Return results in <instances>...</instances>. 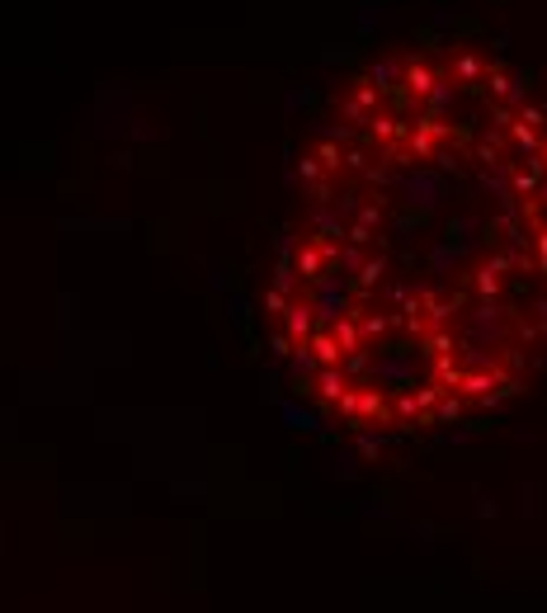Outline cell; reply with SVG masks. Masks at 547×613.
<instances>
[{
	"label": "cell",
	"instance_id": "obj_1",
	"mask_svg": "<svg viewBox=\"0 0 547 613\" xmlns=\"http://www.w3.org/2000/svg\"><path fill=\"white\" fill-rule=\"evenodd\" d=\"M293 382L364 434L514 397L547 359V100L481 48L397 52L335 100L269 283Z\"/></svg>",
	"mask_w": 547,
	"mask_h": 613
}]
</instances>
